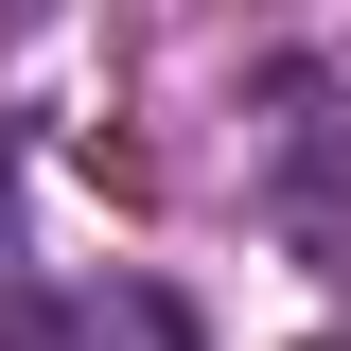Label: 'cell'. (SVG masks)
<instances>
[{"label": "cell", "mask_w": 351, "mask_h": 351, "mask_svg": "<svg viewBox=\"0 0 351 351\" xmlns=\"http://www.w3.org/2000/svg\"><path fill=\"white\" fill-rule=\"evenodd\" d=\"M334 351H351V334H334Z\"/></svg>", "instance_id": "cell-1"}]
</instances>
